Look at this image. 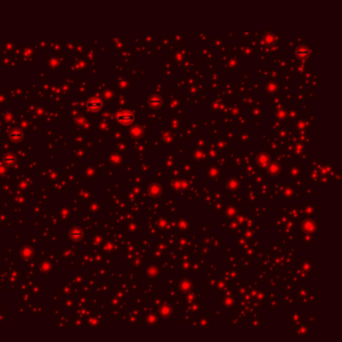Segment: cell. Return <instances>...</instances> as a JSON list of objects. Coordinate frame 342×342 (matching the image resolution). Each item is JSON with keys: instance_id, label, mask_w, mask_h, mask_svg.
<instances>
[{"instance_id": "cell-2", "label": "cell", "mask_w": 342, "mask_h": 342, "mask_svg": "<svg viewBox=\"0 0 342 342\" xmlns=\"http://www.w3.org/2000/svg\"><path fill=\"white\" fill-rule=\"evenodd\" d=\"M101 104H102V103L100 102V100H90L87 103L88 107L94 109V111H96V109H100L101 106Z\"/></svg>"}, {"instance_id": "cell-1", "label": "cell", "mask_w": 342, "mask_h": 342, "mask_svg": "<svg viewBox=\"0 0 342 342\" xmlns=\"http://www.w3.org/2000/svg\"><path fill=\"white\" fill-rule=\"evenodd\" d=\"M117 119H119V121L121 122L128 124V122H132V121L134 119V117H132V115H130V113H122V115H119V117H117Z\"/></svg>"}]
</instances>
